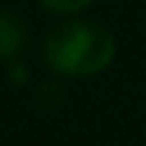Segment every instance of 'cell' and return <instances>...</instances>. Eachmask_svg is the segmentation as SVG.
<instances>
[{"label": "cell", "instance_id": "1", "mask_svg": "<svg viewBox=\"0 0 146 146\" xmlns=\"http://www.w3.org/2000/svg\"><path fill=\"white\" fill-rule=\"evenodd\" d=\"M44 60L63 76H94L115 60V39L91 21H65L44 39Z\"/></svg>", "mask_w": 146, "mask_h": 146}, {"label": "cell", "instance_id": "2", "mask_svg": "<svg viewBox=\"0 0 146 146\" xmlns=\"http://www.w3.org/2000/svg\"><path fill=\"white\" fill-rule=\"evenodd\" d=\"M26 47V26L11 11H0V60L16 63V58Z\"/></svg>", "mask_w": 146, "mask_h": 146}, {"label": "cell", "instance_id": "3", "mask_svg": "<svg viewBox=\"0 0 146 146\" xmlns=\"http://www.w3.org/2000/svg\"><path fill=\"white\" fill-rule=\"evenodd\" d=\"M39 3L50 11V13H58V16H70V13H78L84 8H89L94 0H39Z\"/></svg>", "mask_w": 146, "mask_h": 146}]
</instances>
